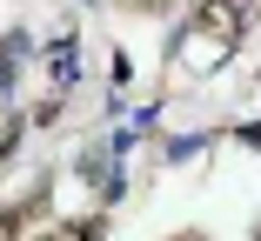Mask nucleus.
Wrapping results in <instances>:
<instances>
[{"instance_id": "1", "label": "nucleus", "mask_w": 261, "mask_h": 241, "mask_svg": "<svg viewBox=\"0 0 261 241\" xmlns=\"http://www.w3.org/2000/svg\"><path fill=\"white\" fill-rule=\"evenodd\" d=\"M40 241H61V234H40Z\"/></svg>"}]
</instances>
